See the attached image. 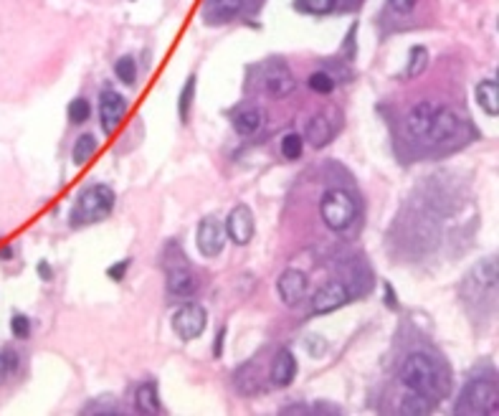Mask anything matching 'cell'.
<instances>
[{"instance_id": "1", "label": "cell", "mask_w": 499, "mask_h": 416, "mask_svg": "<svg viewBox=\"0 0 499 416\" xmlns=\"http://www.w3.org/2000/svg\"><path fill=\"white\" fill-rule=\"evenodd\" d=\"M398 378L408 391L428 398H444L449 393V373L428 353H411L398 371Z\"/></svg>"}, {"instance_id": "2", "label": "cell", "mask_w": 499, "mask_h": 416, "mask_svg": "<svg viewBox=\"0 0 499 416\" xmlns=\"http://www.w3.org/2000/svg\"><path fill=\"white\" fill-rule=\"evenodd\" d=\"M115 191L104 183H94V186H86L84 191H79L76 203H74L71 213H69V226L71 229H81V226H89V223H99L112 213L115 208Z\"/></svg>"}, {"instance_id": "3", "label": "cell", "mask_w": 499, "mask_h": 416, "mask_svg": "<svg viewBox=\"0 0 499 416\" xmlns=\"http://www.w3.org/2000/svg\"><path fill=\"white\" fill-rule=\"evenodd\" d=\"M319 216H322L327 229L345 231L355 221V198L343 188H330L322 193V201H319Z\"/></svg>"}, {"instance_id": "4", "label": "cell", "mask_w": 499, "mask_h": 416, "mask_svg": "<svg viewBox=\"0 0 499 416\" xmlns=\"http://www.w3.org/2000/svg\"><path fill=\"white\" fill-rule=\"evenodd\" d=\"M499 391L492 378H474L459 396L457 414H497Z\"/></svg>"}, {"instance_id": "5", "label": "cell", "mask_w": 499, "mask_h": 416, "mask_svg": "<svg viewBox=\"0 0 499 416\" xmlns=\"http://www.w3.org/2000/svg\"><path fill=\"white\" fill-rule=\"evenodd\" d=\"M165 271H168V292L173 297H188L195 295L198 290V277L193 274V269L188 266L185 257H183L178 244H168L165 249Z\"/></svg>"}, {"instance_id": "6", "label": "cell", "mask_w": 499, "mask_h": 416, "mask_svg": "<svg viewBox=\"0 0 499 416\" xmlns=\"http://www.w3.org/2000/svg\"><path fill=\"white\" fill-rule=\"evenodd\" d=\"M205 322H208V315H205V308L198 305V302H185L173 315V330L183 343L200 338L205 330Z\"/></svg>"}, {"instance_id": "7", "label": "cell", "mask_w": 499, "mask_h": 416, "mask_svg": "<svg viewBox=\"0 0 499 416\" xmlns=\"http://www.w3.org/2000/svg\"><path fill=\"white\" fill-rule=\"evenodd\" d=\"M223 229H226V239H231L236 247H246L253 239V231H256V221H253L251 208L246 203L234 206L226 223H223Z\"/></svg>"}, {"instance_id": "8", "label": "cell", "mask_w": 499, "mask_h": 416, "mask_svg": "<svg viewBox=\"0 0 499 416\" xmlns=\"http://www.w3.org/2000/svg\"><path fill=\"white\" fill-rule=\"evenodd\" d=\"M125 115H127V99L122 97L120 91L104 89L99 94V122H102L104 133L115 135V130L122 125Z\"/></svg>"}, {"instance_id": "9", "label": "cell", "mask_w": 499, "mask_h": 416, "mask_svg": "<svg viewBox=\"0 0 499 416\" xmlns=\"http://www.w3.org/2000/svg\"><path fill=\"white\" fill-rule=\"evenodd\" d=\"M195 244H198V252L208 259L218 257L226 247V229L223 223L213 216H205L198 226V234H195Z\"/></svg>"}, {"instance_id": "10", "label": "cell", "mask_w": 499, "mask_h": 416, "mask_svg": "<svg viewBox=\"0 0 499 416\" xmlns=\"http://www.w3.org/2000/svg\"><path fill=\"white\" fill-rule=\"evenodd\" d=\"M348 302H350L348 287H345L343 282L332 279V282L322 284V287L312 295V315L335 313V310H340L343 305H348Z\"/></svg>"}, {"instance_id": "11", "label": "cell", "mask_w": 499, "mask_h": 416, "mask_svg": "<svg viewBox=\"0 0 499 416\" xmlns=\"http://www.w3.org/2000/svg\"><path fill=\"white\" fill-rule=\"evenodd\" d=\"M277 292L284 305L294 308L307 297V274L299 269H284L282 277L277 279Z\"/></svg>"}, {"instance_id": "12", "label": "cell", "mask_w": 499, "mask_h": 416, "mask_svg": "<svg viewBox=\"0 0 499 416\" xmlns=\"http://www.w3.org/2000/svg\"><path fill=\"white\" fill-rule=\"evenodd\" d=\"M297 376V358L292 350L282 348L271 363V383L277 388H287Z\"/></svg>"}, {"instance_id": "13", "label": "cell", "mask_w": 499, "mask_h": 416, "mask_svg": "<svg viewBox=\"0 0 499 416\" xmlns=\"http://www.w3.org/2000/svg\"><path fill=\"white\" fill-rule=\"evenodd\" d=\"M457 130H459V117L454 115L452 109L436 107V115H433L426 137L431 140V142H441V140L454 137V135H457Z\"/></svg>"}, {"instance_id": "14", "label": "cell", "mask_w": 499, "mask_h": 416, "mask_svg": "<svg viewBox=\"0 0 499 416\" xmlns=\"http://www.w3.org/2000/svg\"><path fill=\"white\" fill-rule=\"evenodd\" d=\"M433 115H436V104L431 102H418L415 107H411L408 117H406V130L411 137H426Z\"/></svg>"}, {"instance_id": "15", "label": "cell", "mask_w": 499, "mask_h": 416, "mask_svg": "<svg viewBox=\"0 0 499 416\" xmlns=\"http://www.w3.org/2000/svg\"><path fill=\"white\" fill-rule=\"evenodd\" d=\"M302 137H307L312 147H325V145H330L332 137H335V127H332V122L327 120L325 115H314L312 120L307 122V127H304V135H302Z\"/></svg>"}, {"instance_id": "16", "label": "cell", "mask_w": 499, "mask_h": 416, "mask_svg": "<svg viewBox=\"0 0 499 416\" xmlns=\"http://www.w3.org/2000/svg\"><path fill=\"white\" fill-rule=\"evenodd\" d=\"M474 99H476V104H479V109H484L489 117L499 115V86L494 79H484V81L476 84Z\"/></svg>"}, {"instance_id": "17", "label": "cell", "mask_w": 499, "mask_h": 416, "mask_svg": "<svg viewBox=\"0 0 499 416\" xmlns=\"http://www.w3.org/2000/svg\"><path fill=\"white\" fill-rule=\"evenodd\" d=\"M294 86H297L294 77H292V74H289L284 67L277 69V72H271L269 77H266V81H264L266 94H269V97H274V99L289 97V94L294 91Z\"/></svg>"}, {"instance_id": "18", "label": "cell", "mask_w": 499, "mask_h": 416, "mask_svg": "<svg viewBox=\"0 0 499 416\" xmlns=\"http://www.w3.org/2000/svg\"><path fill=\"white\" fill-rule=\"evenodd\" d=\"M134 404L142 414H160L163 411V401H160V391H157L155 381H144L137 386L134 393Z\"/></svg>"}, {"instance_id": "19", "label": "cell", "mask_w": 499, "mask_h": 416, "mask_svg": "<svg viewBox=\"0 0 499 416\" xmlns=\"http://www.w3.org/2000/svg\"><path fill=\"white\" fill-rule=\"evenodd\" d=\"M261 122H264V115H261L259 107H239L234 112V127L241 135L259 133Z\"/></svg>"}, {"instance_id": "20", "label": "cell", "mask_w": 499, "mask_h": 416, "mask_svg": "<svg viewBox=\"0 0 499 416\" xmlns=\"http://www.w3.org/2000/svg\"><path fill=\"white\" fill-rule=\"evenodd\" d=\"M195 89H198V77L193 74V77H188V81L180 89V97H178V117H180V122H188V117H190V107L195 102Z\"/></svg>"}, {"instance_id": "21", "label": "cell", "mask_w": 499, "mask_h": 416, "mask_svg": "<svg viewBox=\"0 0 499 416\" xmlns=\"http://www.w3.org/2000/svg\"><path fill=\"white\" fill-rule=\"evenodd\" d=\"M96 147H99V142H96V137H94L91 133L79 135L76 142H74V150H71L74 163H76V165H84L86 160H89V157L96 152Z\"/></svg>"}, {"instance_id": "22", "label": "cell", "mask_w": 499, "mask_h": 416, "mask_svg": "<svg viewBox=\"0 0 499 416\" xmlns=\"http://www.w3.org/2000/svg\"><path fill=\"white\" fill-rule=\"evenodd\" d=\"M431 404H433V398L423 396V393L411 391L408 396L403 398L401 411H403V414H428V411H431Z\"/></svg>"}, {"instance_id": "23", "label": "cell", "mask_w": 499, "mask_h": 416, "mask_svg": "<svg viewBox=\"0 0 499 416\" xmlns=\"http://www.w3.org/2000/svg\"><path fill=\"white\" fill-rule=\"evenodd\" d=\"M428 67V49L426 46H413L408 56V67H406V77L413 79L418 74H423V69Z\"/></svg>"}, {"instance_id": "24", "label": "cell", "mask_w": 499, "mask_h": 416, "mask_svg": "<svg viewBox=\"0 0 499 416\" xmlns=\"http://www.w3.org/2000/svg\"><path fill=\"white\" fill-rule=\"evenodd\" d=\"M115 74L122 84H134V79H137V61L132 56H120L115 61Z\"/></svg>"}, {"instance_id": "25", "label": "cell", "mask_w": 499, "mask_h": 416, "mask_svg": "<svg viewBox=\"0 0 499 416\" xmlns=\"http://www.w3.org/2000/svg\"><path fill=\"white\" fill-rule=\"evenodd\" d=\"M302 150H304V137L299 133H287L282 137V155L287 160H297L302 157Z\"/></svg>"}, {"instance_id": "26", "label": "cell", "mask_w": 499, "mask_h": 416, "mask_svg": "<svg viewBox=\"0 0 499 416\" xmlns=\"http://www.w3.org/2000/svg\"><path fill=\"white\" fill-rule=\"evenodd\" d=\"M309 89L317 91V94H332L335 91V77H330L327 72H314L309 74Z\"/></svg>"}, {"instance_id": "27", "label": "cell", "mask_w": 499, "mask_h": 416, "mask_svg": "<svg viewBox=\"0 0 499 416\" xmlns=\"http://www.w3.org/2000/svg\"><path fill=\"white\" fill-rule=\"evenodd\" d=\"M89 117H91V104L86 102V99L79 97L69 104V120H71L74 125H84Z\"/></svg>"}, {"instance_id": "28", "label": "cell", "mask_w": 499, "mask_h": 416, "mask_svg": "<svg viewBox=\"0 0 499 416\" xmlns=\"http://www.w3.org/2000/svg\"><path fill=\"white\" fill-rule=\"evenodd\" d=\"M337 0H297V6L304 13H314V16H325L335 8Z\"/></svg>"}, {"instance_id": "29", "label": "cell", "mask_w": 499, "mask_h": 416, "mask_svg": "<svg viewBox=\"0 0 499 416\" xmlns=\"http://www.w3.org/2000/svg\"><path fill=\"white\" fill-rule=\"evenodd\" d=\"M11 332H13V338L25 340L30 335V317H25V315H21V313H13L11 315Z\"/></svg>"}, {"instance_id": "30", "label": "cell", "mask_w": 499, "mask_h": 416, "mask_svg": "<svg viewBox=\"0 0 499 416\" xmlns=\"http://www.w3.org/2000/svg\"><path fill=\"white\" fill-rule=\"evenodd\" d=\"M355 33H357V23H352V26H350V30H348V38H345V43H343V54H345V59H355V56H357V49H355Z\"/></svg>"}, {"instance_id": "31", "label": "cell", "mask_w": 499, "mask_h": 416, "mask_svg": "<svg viewBox=\"0 0 499 416\" xmlns=\"http://www.w3.org/2000/svg\"><path fill=\"white\" fill-rule=\"evenodd\" d=\"M127 269H130V259H122V262H117V264L109 266L107 277L112 279V282H122V279L127 277Z\"/></svg>"}, {"instance_id": "32", "label": "cell", "mask_w": 499, "mask_h": 416, "mask_svg": "<svg viewBox=\"0 0 499 416\" xmlns=\"http://www.w3.org/2000/svg\"><path fill=\"white\" fill-rule=\"evenodd\" d=\"M304 345H307L309 356H325V350H327L325 338H319V335H309V338L304 340Z\"/></svg>"}, {"instance_id": "33", "label": "cell", "mask_w": 499, "mask_h": 416, "mask_svg": "<svg viewBox=\"0 0 499 416\" xmlns=\"http://www.w3.org/2000/svg\"><path fill=\"white\" fill-rule=\"evenodd\" d=\"M388 3L396 13H411L415 8V0H388Z\"/></svg>"}, {"instance_id": "34", "label": "cell", "mask_w": 499, "mask_h": 416, "mask_svg": "<svg viewBox=\"0 0 499 416\" xmlns=\"http://www.w3.org/2000/svg\"><path fill=\"white\" fill-rule=\"evenodd\" d=\"M3 356H6V361H8V371H11V376L18 371V366H21V358H18V353L16 350H3Z\"/></svg>"}, {"instance_id": "35", "label": "cell", "mask_w": 499, "mask_h": 416, "mask_svg": "<svg viewBox=\"0 0 499 416\" xmlns=\"http://www.w3.org/2000/svg\"><path fill=\"white\" fill-rule=\"evenodd\" d=\"M223 340H226V327H221L216 335V340H213V356L221 358L223 356Z\"/></svg>"}, {"instance_id": "36", "label": "cell", "mask_w": 499, "mask_h": 416, "mask_svg": "<svg viewBox=\"0 0 499 416\" xmlns=\"http://www.w3.org/2000/svg\"><path fill=\"white\" fill-rule=\"evenodd\" d=\"M383 290H385V305L391 310H398V300H396V295H393V287L388 282L383 284Z\"/></svg>"}, {"instance_id": "37", "label": "cell", "mask_w": 499, "mask_h": 416, "mask_svg": "<svg viewBox=\"0 0 499 416\" xmlns=\"http://www.w3.org/2000/svg\"><path fill=\"white\" fill-rule=\"evenodd\" d=\"M38 274H41L43 282H51V279H54V271H51L48 262H38Z\"/></svg>"}, {"instance_id": "38", "label": "cell", "mask_w": 499, "mask_h": 416, "mask_svg": "<svg viewBox=\"0 0 499 416\" xmlns=\"http://www.w3.org/2000/svg\"><path fill=\"white\" fill-rule=\"evenodd\" d=\"M11 376V371H8V361H6V356H3V350H0V383Z\"/></svg>"}, {"instance_id": "39", "label": "cell", "mask_w": 499, "mask_h": 416, "mask_svg": "<svg viewBox=\"0 0 499 416\" xmlns=\"http://www.w3.org/2000/svg\"><path fill=\"white\" fill-rule=\"evenodd\" d=\"M284 414H314V411L309 406H287Z\"/></svg>"}, {"instance_id": "40", "label": "cell", "mask_w": 499, "mask_h": 416, "mask_svg": "<svg viewBox=\"0 0 499 416\" xmlns=\"http://www.w3.org/2000/svg\"><path fill=\"white\" fill-rule=\"evenodd\" d=\"M13 254H16V252H13V247H3V249H0V262H11Z\"/></svg>"}]
</instances>
